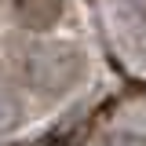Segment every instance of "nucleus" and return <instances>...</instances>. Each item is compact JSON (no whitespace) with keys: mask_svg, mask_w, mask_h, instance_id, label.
<instances>
[{"mask_svg":"<svg viewBox=\"0 0 146 146\" xmlns=\"http://www.w3.org/2000/svg\"><path fill=\"white\" fill-rule=\"evenodd\" d=\"M22 73L29 88L44 95H62L84 77V55L80 48L62 44V40H36L22 58Z\"/></svg>","mask_w":146,"mask_h":146,"instance_id":"nucleus-1","label":"nucleus"},{"mask_svg":"<svg viewBox=\"0 0 146 146\" xmlns=\"http://www.w3.org/2000/svg\"><path fill=\"white\" fill-rule=\"evenodd\" d=\"M11 4V15L22 29L29 33H48L62 22V0H7Z\"/></svg>","mask_w":146,"mask_h":146,"instance_id":"nucleus-2","label":"nucleus"},{"mask_svg":"<svg viewBox=\"0 0 146 146\" xmlns=\"http://www.w3.org/2000/svg\"><path fill=\"white\" fill-rule=\"evenodd\" d=\"M18 124H22V102H18L15 91H7L0 84V135L15 131Z\"/></svg>","mask_w":146,"mask_h":146,"instance_id":"nucleus-3","label":"nucleus"},{"mask_svg":"<svg viewBox=\"0 0 146 146\" xmlns=\"http://www.w3.org/2000/svg\"><path fill=\"white\" fill-rule=\"evenodd\" d=\"M99 146H146V135H139V131H110Z\"/></svg>","mask_w":146,"mask_h":146,"instance_id":"nucleus-4","label":"nucleus"}]
</instances>
